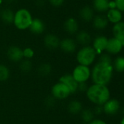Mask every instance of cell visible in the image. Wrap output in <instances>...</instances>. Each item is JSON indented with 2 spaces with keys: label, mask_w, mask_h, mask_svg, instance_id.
I'll return each instance as SVG.
<instances>
[{
  "label": "cell",
  "mask_w": 124,
  "mask_h": 124,
  "mask_svg": "<svg viewBox=\"0 0 124 124\" xmlns=\"http://www.w3.org/2000/svg\"><path fill=\"white\" fill-rule=\"evenodd\" d=\"M80 113H81L82 120H83L85 123L89 124L91 121L94 120V112L91 111V110H88V109L83 110L81 111Z\"/></svg>",
  "instance_id": "484cf974"
},
{
  "label": "cell",
  "mask_w": 124,
  "mask_h": 124,
  "mask_svg": "<svg viewBox=\"0 0 124 124\" xmlns=\"http://www.w3.org/2000/svg\"><path fill=\"white\" fill-rule=\"evenodd\" d=\"M23 54L25 59L30 60L34 56V51L30 47H26L23 49Z\"/></svg>",
  "instance_id": "f1b7e54d"
},
{
  "label": "cell",
  "mask_w": 124,
  "mask_h": 124,
  "mask_svg": "<svg viewBox=\"0 0 124 124\" xmlns=\"http://www.w3.org/2000/svg\"><path fill=\"white\" fill-rule=\"evenodd\" d=\"M91 70L88 66L77 65L72 70V76L75 80L78 83L86 82L91 77Z\"/></svg>",
  "instance_id": "5b68a950"
},
{
  "label": "cell",
  "mask_w": 124,
  "mask_h": 124,
  "mask_svg": "<svg viewBox=\"0 0 124 124\" xmlns=\"http://www.w3.org/2000/svg\"><path fill=\"white\" fill-rule=\"evenodd\" d=\"M86 92L89 101L99 106L103 105L110 98V90L105 85L94 84L88 86Z\"/></svg>",
  "instance_id": "7a4b0ae2"
},
{
  "label": "cell",
  "mask_w": 124,
  "mask_h": 124,
  "mask_svg": "<svg viewBox=\"0 0 124 124\" xmlns=\"http://www.w3.org/2000/svg\"><path fill=\"white\" fill-rule=\"evenodd\" d=\"M123 46H124L121 44V42L119 40H118L117 39L113 37V38L108 39L107 45L105 50H107V52L109 54H116L121 51Z\"/></svg>",
  "instance_id": "7c38bea8"
},
{
  "label": "cell",
  "mask_w": 124,
  "mask_h": 124,
  "mask_svg": "<svg viewBox=\"0 0 124 124\" xmlns=\"http://www.w3.org/2000/svg\"><path fill=\"white\" fill-rule=\"evenodd\" d=\"M110 0H93V7L99 12L108 11L110 9Z\"/></svg>",
  "instance_id": "7402d4cb"
},
{
  "label": "cell",
  "mask_w": 124,
  "mask_h": 124,
  "mask_svg": "<svg viewBox=\"0 0 124 124\" xmlns=\"http://www.w3.org/2000/svg\"><path fill=\"white\" fill-rule=\"evenodd\" d=\"M108 42V39L104 36H97L93 42V48L96 51V54H101L104 50L106 49Z\"/></svg>",
  "instance_id": "5bb4252c"
},
{
  "label": "cell",
  "mask_w": 124,
  "mask_h": 124,
  "mask_svg": "<svg viewBox=\"0 0 124 124\" xmlns=\"http://www.w3.org/2000/svg\"><path fill=\"white\" fill-rule=\"evenodd\" d=\"M113 70L112 62L99 61L94 65L91 73L93 82L96 84L107 86L112 79Z\"/></svg>",
  "instance_id": "6da1fadb"
},
{
  "label": "cell",
  "mask_w": 124,
  "mask_h": 124,
  "mask_svg": "<svg viewBox=\"0 0 124 124\" xmlns=\"http://www.w3.org/2000/svg\"><path fill=\"white\" fill-rule=\"evenodd\" d=\"M88 124H107L105 121L100 120V119H94Z\"/></svg>",
  "instance_id": "836d02e7"
},
{
  "label": "cell",
  "mask_w": 124,
  "mask_h": 124,
  "mask_svg": "<svg viewBox=\"0 0 124 124\" xmlns=\"http://www.w3.org/2000/svg\"><path fill=\"white\" fill-rule=\"evenodd\" d=\"M15 13L10 8H4L0 11V18L3 23L7 25H10L13 23Z\"/></svg>",
  "instance_id": "ac0fdd59"
},
{
  "label": "cell",
  "mask_w": 124,
  "mask_h": 124,
  "mask_svg": "<svg viewBox=\"0 0 124 124\" xmlns=\"http://www.w3.org/2000/svg\"><path fill=\"white\" fill-rule=\"evenodd\" d=\"M76 40L78 44L83 46H88L91 41V36L90 33L86 31H81L77 33Z\"/></svg>",
  "instance_id": "44dd1931"
},
{
  "label": "cell",
  "mask_w": 124,
  "mask_h": 124,
  "mask_svg": "<svg viewBox=\"0 0 124 124\" xmlns=\"http://www.w3.org/2000/svg\"><path fill=\"white\" fill-rule=\"evenodd\" d=\"M32 62H31L30 60H22L20 61V69L22 72L24 73H29L31 70L32 69Z\"/></svg>",
  "instance_id": "83f0119b"
},
{
  "label": "cell",
  "mask_w": 124,
  "mask_h": 124,
  "mask_svg": "<svg viewBox=\"0 0 124 124\" xmlns=\"http://www.w3.org/2000/svg\"><path fill=\"white\" fill-rule=\"evenodd\" d=\"M107 17L108 20L114 24L118 23L122 20V13L120 10L115 8H111L108 9Z\"/></svg>",
  "instance_id": "ffe728a7"
},
{
  "label": "cell",
  "mask_w": 124,
  "mask_h": 124,
  "mask_svg": "<svg viewBox=\"0 0 124 124\" xmlns=\"http://www.w3.org/2000/svg\"><path fill=\"white\" fill-rule=\"evenodd\" d=\"M103 111L110 116L116 114L120 109V102L115 99L109 100L103 105Z\"/></svg>",
  "instance_id": "8fae6325"
},
{
  "label": "cell",
  "mask_w": 124,
  "mask_h": 124,
  "mask_svg": "<svg viewBox=\"0 0 124 124\" xmlns=\"http://www.w3.org/2000/svg\"><path fill=\"white\" fill-rule=\"evenodd\" d=\"M115 6L121 12H124V0H115Z\"/></svg>",
  "instance_id": "f546056e"
},
{
  "label": "cell",
  "mask_w": 124,
  "mask_h": 124,
  "mask_svg": "<svg viewBox=\"0 0 124 124\" xmlns=\"http://www.w3.org/2000/svg\"><path fill=\"white\" fill-rule=\"evenodd\" d=\"M120 124H124V117L122 118V120H121V121Z\"/></svg>",
  "instance_id": "d590c367"
},
{
  "label": "cell",
  "mask_w": 124,
  "mask_h": 124,
  "mask_svg": "<svg viewBox=\"0 0 124 124\" xmlns=\"http://www.w3.org/2000/svg\"><path fill=\"white\" fill-rule=\"evenodd\" d=\"M79 15L80 18L86 22H89L92 20L94 17V9L90 6L88 5H86L80 9L79 12Z\"/></svg>",
  "instance_id": "d6986e66"
},
{
  "label": "cell",
  "mask_w": 124,
  "mask_h": 124,
  "mask_svg": "<svg viewBox=\"0 0 124 124\" xmlns=\"http://www.w3.org/2000/svg\"><path fill=\"white\" fill-rule=\"evenodd\" d=\"M64 1L65 0H48L49 3L55 7H61L64 3Z\"/></svg>",
  "instance_id": "4dcf8cb0"
},
{
  "label": "cell",
  "mask_w": 124,
  "mask_h": 124,
  "mask_svg": "<svg viewBox=\"0 0 124 124\" xmlns=\"http://www.w3.org/2000/svg\"><path fill=\"white\" fill-rule=\"evenodd\" d=\"M7 56L10 61L13 62H19L23 58V49L17 46H11L7 49Z\"/></svg>",
  "instance_id": "52a82bcc"
},
{
  "label": "cell",
  "mask_w": 124,
  "mask_h": 124,
  "mask_svg": "<svg viewBox=\"0 0 124 124\" xmlns=\"http://www.w3.org/2000/svg\"><path fill=\"white\" fill-rule=\"evenodd\" d=\"M58 81L65 84L70 90L71 94H74L76 92H77L78 83L75 80V78L72 77V74H65V75L61 76L59 78Z\"/></svg>",
  "instance_id": "ba28073f"
},
{
  "label": "cell",
  "mask_w": 124,
  "mask_h": 124,
  "mask_svg": "<svg viewBox=\"0 0 124 124\" xmlns=\"http://www.w3.org/2000/svg\"><path fill=\"white\" fill-rule=\"evenodd\" d=\"M32 20L30 11L26 8H21L15 12L13 24L18 30L23 31L29 28Z\"/></svg>",
  "instance_id": "3957f363"
},
{
  "label": "cell",
  "mask_w": 124,
  "mask_h": 124,
  "mask_svg": "<svg viewBox=\"0 0 124 124\" xmlns=\"http://www.w3.org/2000/svg\"><path fill=\"white\" fill-rule=\"evenodd\" d=\"M52 69V66L49 63H42L38 68V73L42 76H46L51 73Z\"/></svg>",
  "instance_id": "cb8c5ba5"
},
{
  "label": "cell",
  "mask_w": 124,
  "mask_h": 124,
  "mask_svg": "<svg viewBox=\"0 0 124 124\" xmlns=\"http://www.w3.org/2000/svg\"><path fill=\"white\" fill-rule=\"evenodd\" d=\"M88 86L86 84V82L84 83H80L78 84V88H77V91L80 92H86L88 89Z\"/></svg>",
  "instance_id": "d6a6232c"
},
{
  "label": "cell",
  "mask_w": 124,
  "mask_h": 124,
  "mask_svg": "<svg viewBox=\"0 0 124 124\" xmlns=\"http://www.w3.org/2000/svg\"><path fill=\"white\" fill-rule=\"evenodd\" d=\"M113 68L118 72H124V57H118L113 65Z\"/></svg>",
  "instance_id": "4316f807"
},
{
  "label": "cell",
  "mask_w": 124,
  "mask_h": 124,
  "mask_svg": "<svg viewBox=\"0 0 124 124\" xmlns=\"http://www.w3.org/2000/svg\"><path fill=\"white\" fill-rule=\"evenodd\" d=\"M64 28L67 33L73 35L77 33L79 29V25L77 20L74 17L67 18L64 23Z\"/></svg>",
  "instance_id": "4fadbf2b"
},
{
  "label": "cell",
  "mask_w": 124,
  "mask_h": 124,
  "mask_svg": "<svg viewBox=\"0 0 124 124\" xmlns=\"http://www.w3.org/2000/svg\"><path fill=\"white\" fill-rule=\"evenodd\" d=\"M113 33L114 38L119 40L124 46V22L115 23L113 28Z\"/></svg>",
  "instance_id": "2e32d148"
},
{
  "label": "cell",
  "mask_w": 124,
  "mask_h": 124,
  "mask_svg": "<svg viewBox=\"0 0 124 124\" xmlns=\"http://www.w3.org/2000/svg\"><path fill=\"white\" fill-rule=\"evenodd\" d=\"M96 52L91 46H85L82 47L77 53L76 60L79 65L89 66L92 65L96 60Z\"/></svg>",
  "instance_id": "277c9868"
},
{
  "label": "cell",
  "mask_w": 124,
  "mask_h": 124,
  "mask_svg": "<svg viewBox=\"0 0 124 124\" xmlns=\"http://www.w3.org/2000/svg\"><path fill=\"white\" fill-rule=\"evenodd\" d=\"M92 20H93V26L97 30L105 29L108 25V23H109L107 17L102 15H99L94 17Z\"/></svg>",
  "instance_id": "e0dca14e"
},
{
  "label": "cell",
  "mask_w": 124,
  "mask_h": 124,
  "mask_svg": "<svg viewBox=\"0 0 124 124\" xmlns=\"http://www.w3.org/2000/svg\"><path fill=\"white\" fill-rule=\"evenodd\" d=\"M29 28L32 33L35 35H39L45 31V25L44 22L41 19L36 17L32 20V22Z\"/></svg>",
  "instance_id": "9a60e30c"
},
{
  "label": "cell",
  "mask_w": 124,
  "mask_h": 124,
  "mask_svg": "<svg viewBox=\"0 0 124 124\" xmlns=\"http://www.w3.org/2000/svg\"><path fill=\"white\" fill-rule=\"evenodd\" d=\"M99 61L105 62H112L111 57L108 54H102L99 58Z\"/></svg>",
  "instance_id": "1f68e13d"
},
{
  "label": "cell",
  "mask_w": 124,
  "mask_h": 124,
  "mask_svg": "<svg viewBox=\"0 0 124 124\" xmlns=\"http://www.w3.org/2000/svg\"><path fill=\"white\" fill-rule=\"evenodd\" d=\"M2 1H3V0H0V5L1 4V3H2Z\"/></svg>",
  "instance_id": "8d00e7d4"
},
{
  "label": "cell",
  "mask_w": 124,
  "mask_h": 124,
  "mask_svg": "<svg viewBox=\"0 0 124 124\" xmlns=\"http://www.w3.org/2000/svg\"><path fill=\"white\" fill-rule=\"evenodd\" d=\"M67 110L71 114L77 115L83 110V105L78 100H72L67 105Z\"/></svg>",
  "instance_id": "603a6c76"
},
{
  "label": "cell",
  "mask_w": 124,
  "mask_h": 124,
  "mask_svg": "<svg viewBox=\"0 0 124 124\" xmlns=\"http://www.w3.org/2000/svg\"><path fill=\"white\" fill-rule=\"evenodd\" d=\"M36 3H37V6H40V7H42V6H43L45 4L44 0H37Z\"/></svg>",
  "instance_id": "e575fe53"
},
{
  "label": "cell",
  "mask_w": 124,
  "mask_h": 124,
  "mask_svg": "<svg viewBox=\"0 0 124 124\" xmlns=\"http://www.w3.org/2000/svg\"><path fill=\"white\" fill-rule=\"evenodd\" d=\"M43 41L46 48L50 50H54L59 47L61 40L56 35L53 33H48L45 36Z\"/></svg>",
  "instance_id": "9c48e42d"
},
{
  "label": "cell",
  "mask_w": 124,
  "mask_h": 124,
  "mask_svg": "<svg viewBox=\"0 0 124 124\" xmlns=\"http://www.w3.org/2000/svg\"><path fill=\"white\" fill-rule=\"evenodd\" d=\"M59 47L64 52L71 54L76 51L77 43L74 39L71 38H65L60 41Z\"/></svg>",
  "instance_id": "30bf717a"
},
{
  "label": "cell",
  "mask_w": 124,
  "mask_h": 124,
  "mask_svg": "<svg viewBox=\"0 0 124 124\" xmlns=\"http://www.w3.org/2000/svg\"><path fill=\"white\" fill-rule=\"evenodd\" d=\"M10 71L8 67L4 64H0V81H6L9 79Z\"/></svg>",
  "instance_id": "d4e9b609"
},
{
  "label": "cell",
  "mask_w": 124,
  "mask_h": 124,
  "mask_svg": "<svg viewBox=\"0 0 124 124\" xmlns=\"http://www.w3.org/2000/svg\"><path fill=\"white\" fill-rule=\"evenodd\" d=\"M50 93L52 97L59 100H65L68 98L71 94V92L69 88L60 81L56 83L52 86Z\"/></svg>",
  "instance_id": "8992f818"
}]
</instances>
